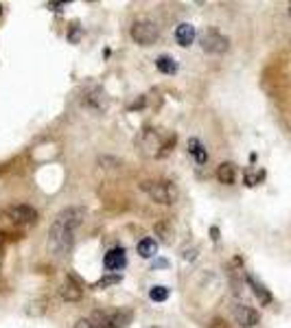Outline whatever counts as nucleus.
I'll use <instances>...</instances> for the list:
<instances>
[{
  "instance_id": "1",
  "label": "nucleus",
  "mask_w": 291,
  "mask_h": 328,
  "mask_svg": "<svg viewBox=\"0 0 291 328\" xmlns=\"http://www.w3.org/2000/svg\"><path fill=\"white\" fill-rule=\"evenodd\" d=\"M86 219V210L79 206L64 208L48 228V252L55 256H64L75 241V232Z\"/></svg>"
},
{
  "instance_id": "2",
  "label": "nucleus",
  "mask_w": 291,
  "mask_h": 328,
  "mask_svg": "<svg viewBox=\"0 0 291 328\" xmlns=\"http://www.w3.org/2000/svg\"><path fill=\"white\" fill-rule=\"evenodd\" d=\"M171 145H175V134L169 138L167 142H162V138H160V134H158L156 129H144L142 136H140V140H138L140 151L147 155V158H156V155L167 153Z\"/></svg>"
},
{
  "instance_id": "3",
  "label": "nucleus",
  "mask_w": 291,
  "mask_h": 328,
  "mask_svg": "<svg viewBox=\"0 0 291 328\" xmlns=\"http://www.w3.org/2000/svg\"><path fill=\"white\" fill-rule=\"evenodd\" d=\"M140 188L158 203H167L169 206V203H175L177 199V186L173 182H144Z\"/></svg>"
},
{
  "instance_id": "4",
  "label": "nucleus",
  "mask_w": 291,
  "mask_h": 328,
  "mask_svg": "<svg viewBox=\"0 0 291 328\" xmlns=\"http://www.w3.org/2000/svg\"><path fill=\"white\" fill-rule=\"evenodd\" d=\"M132 39L140 46H151L156 44V39L160 37V31H158V24L151 22V20H136L132 24Z\"/></svg>"
},
{
  "instance_id": "5",
  "label": "nucleus",
  "mask_w": 291,
  "mask_h": 328,
  "mask_svg": "<svg viewBox=\"0 0 291 328\" xmlns=\"http://www.w3.org/2000/svg\"><path fill=\"white\" fill-rule=\"evenodd\" d=\"M132 315L127 311H96L92 317L94 328H125Z\"/></svg>"
},
{
  "instance_id": "6",
  "label": "nucleus",
  "mask_w": 291,
  "mask_h": 328,
  "mask_svg": "<svg viewBox=\"0 0 291 328\" xmlns=\"http://www.w3.org/2000/svg\"><path fill=\"white\" fill-rule=\"evenodd\" d=\"M199 44L206 53H213V55H221V53L228 51V46H230L228 37L221 35L217 29H204L201 31L199 33Z\"/></svg>"
},
{
  "instance_id": "7",
  "label": "nucleus",
  "mask_w": 291,
  "mask_h": 328,
  "mask_svg": "<svg viewBox=\"0 0 291 328\" xmlns=\"http://www.w3.org/2000/svg\"><path fill=\"white\" fill-rule=\"evenodd\" d=\"M232 315H234V322H237L241 328H254L258 322H261L258 311H254L252 306H247V304H234Z\"/></svg>"
},
{
  "instance_id": "8",
  "label": "nucleus",
  "mask_w": 291,
  "mask_h": 328,
  "mask_svg": "<svg viewBox=\"0 0 291 328\" xmlns=\"http://www.w3.org/2000/svg\"><path fill=\"white\" fill-rule=\"evenodd\" d=\"M7 217H9L13 223L29 225V223H35L37 221V210L31 208V206H24V203H18V206L7 208Z\"/></svg>"
},
{
  "instance_id": "9",
  "label": "nucleus",
  "mask_w": 291,
  "mask_h": 328,
  "mask_svg": "<svg viewBox=\"0 0 291 328\" xmlns=\"http://www.w3.org/2000/svg\"><path fill=\"white\" fill-rule=\"evenodd\" d=\"M59 293H61V298L66 302H79L81 300V295H84L81 286L77 284V280L72 276H68L66 280H64V284L59 286Z\"/></svg>"
},
{
  "instance_id": "10",
  "label": "nucleus",
  "mask_w": 291,
  "mask_h": 328,
  "mask_svg": "<svg viewBox=\"0 0 291 328\" xmlns=\"http://www.w3.org/2000/svg\"><path fill=\"white\" fill-rule=\"evenodd\" d=\"M125 250L123 248H114V250H110L108 254H105V258H103V265L105 269H110V272H118V269H123L125 267Z\"/></svg>"
},
{
  "instance_id": "11",
  "label": "nucleus",
  "mask_w": 291,
  "mask_h": 328,
  "mask_svg": "<svg viewBox=\"0 0 291 328\" xmlns=\"http://www.w3.org/2000/svg\"><path fill=\"white\" fill-rule=\"evenodd\" d=\"M245 280H247V284H250V289H252V293L258 298V302H261L263 306H267L269 302H272V293L267 291V286H265L263 282H258L252 274H247V276H245Z\"/></svg>"
},
{
  "instance_id": "12",
  "label": "nucleus",
  "mask_w": 291,
  "mask_h": 328,
  "mask_svg": "<svg viewBox=\"0 0 291 328\" xmlns=\"http://www.w3.org/2000/svg\"><path fill=\"white\" fill-rule=\"evenodd\" d=\"M175 39H177V44L184 46V48L191 46L193 39H195V27L189 24V22H182L180 27L175 29Z\"/></svg>"
},
{
  "instance_id": "13",
  "label": "nucleus",
  "mask_w": 291,
  "mask_h": 328,
  "mask_svg": "<svg viewBox=\"0 0 291 328\" xmlns=\"http://www.w3.org/2000/svg\"><path fill=\"white\" fill-rule=\"evenodd\" d=\"M217 179L225 186L234 184V179H237V167H234L232 162H221L219 167H217Z\"/></svg>"
},
{
  "instance_id": "14",
  "label": "nucleus",
  "mask_w": 291,
  "mask_h": 328,
  "mask_svg": "<svg viewBox=\"0 0 291 328\" xmlns=\"http://www.w3.org/2000/svg\"><path fill=\"white\" fill-rule=\"evenodd\" d=\"M189 153L197 160V164H204V162L208 160V151H206V147L201 145V142L197 140V138H191V140H189Z\"/></svg>"
},
{
  "instance_id": "15",
  "label": "nucleus",
  "mask_w": 291,
  "mask_h": 328,
  "mask_svg": "<svg viewBox=\"0 0 291 328\" xmlns=\"http://www.w3.org/2000/svg\"><path fill=\"white\" fill-rule=\"evenodd\" d=\"M156 68L160 72H164V75H175L177 72V64L173 57H169V55H160L158 59H156Z\"/></svg>"
},
{
  "instance_id": "16",
  "label": "nucleus",
  "mask_w": 291,
  "mask_h": 328,
  "mask_svg": "<svg viewBox=\"0 0 291 328\" xmlns=\"http://www.w3.org/2000/svg\"><path fill=\"white\" fill-rule=\"evenodd\" d=\"M156 252H158V243L156 239H142L138 243V254L142 258H151V256H156Z\"/></svg>"
},
{
  "instance_id": "17",
  "label": "nucleus",
  "mask_w": 291,
  "mask_h": 328,
  "mask_svg": "<svg viewBox=\"0 0 291 328\" xmlns=\"http://www.w3.org/2000/svg\"><path fill=\"white\" fill-rule=\"evenodd\" d=\"M149 298L153 302H164L169 298V289L162 284H156V286H151V291H149Z\"/></svg>"
},
{
  "instance_id": "18",
  "label": "nucleus",
  "mask_w": 291,
  "mask_h": 328,
  "mask_svg": "<svg viewBox=\"0 0 291 328\" xmlns=\"http://www.w3.org/2000/svg\"><path fill=\"white\" fill-rule=\"evenodd\" d=\"M116 282H120V276H108V278H103V280H99L96 282V289H105V286H110V284H116Z\"/></svg>"
},
{
  "instance_id": "19",
  "label": "nucleus",
  "mask_w": 291,
  "mask_h": 328,
  "mask_svg": "<svg viewBox=\"0 0 291 328\" xmlns=\"http://www.w3.org/2000/svg\"><path fill=\"white\" fill-rule=\"evenodd\" d=\"M72 328H94V324H92V319H79Z\"/></svg>"
},
{
  "instance_id": "20",
  "label": "nucleus",
  "mask_w": 291,
  "mask_h": 328,
  "mask_svg": "<svg viewBox=\"0 0 291 328\" xmlns=\"http://www.w3.org/2000/svg\"><path fill=\"white\" fill-rule=\"evenodd\" d=\"M210 232H213V239H215V241L219 239V230H217V228H213V230H210Z\"/></svg>"
},
{
  "instance_id": "21",
  "label": "nucleus",
  "mask_w": 291,
  "mask_h": 328,
  "mask_svg": "<svg viewBox=\"0 0 291 328\" xmlns=\"http://www.w3.org/2000/svg\"><path fill=\"white\" fill-rule=\"evenodd\" d=\"M289 18H291V3H289Z\"/></svg>"
},
{
  "instance_id": "22",
  "label": "nucleus",
  "mask_w": 291,
  "mask_h": 328,
  "mask_svg": "<svg viewBox=\"0 0 291 328\" xmlns=\"http://www.w3.org/2000/svg\"><path fill=\"white\" fill-rule=\"evenodd\" d=\"M0 11H3V7H0Z\"/></svg>"
}]
</instances>
